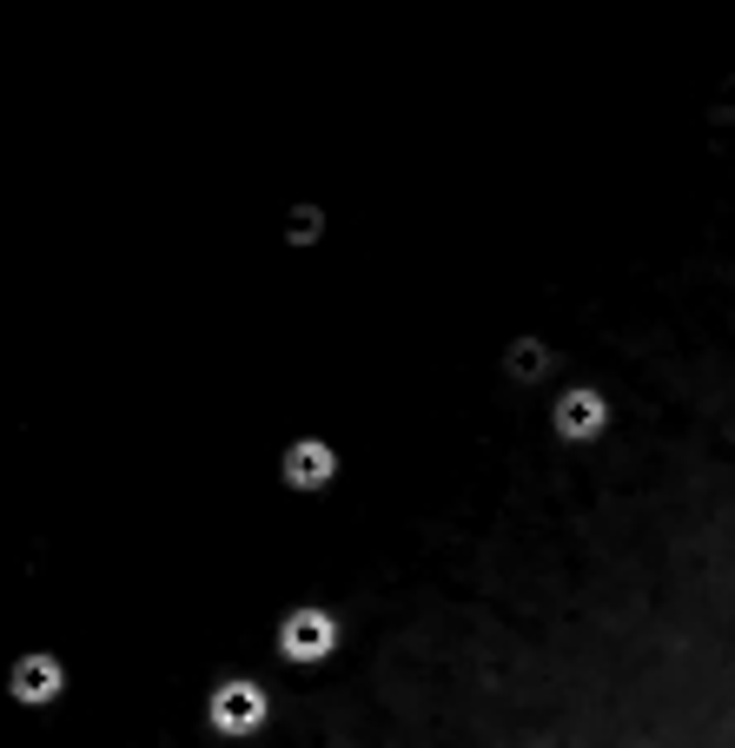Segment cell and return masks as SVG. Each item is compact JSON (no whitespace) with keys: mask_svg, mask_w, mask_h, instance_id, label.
Listing matches in <instances>:
<instances>
[{"mask_svg":"<svg viewBox=\"0 0 735 748\" xmlns=\"http://www.w3.org/2000/svg\"><path fill=\"white\" fill-rule=\"evenodd\" d=\"M13 689H20V703H46V696L60 689V670L33 656V663H20V676H13Z\"/></svg>","mask_w":735,"mask_h":748,"instance_id":"cell-1","label":"cell"}]
</instances>
